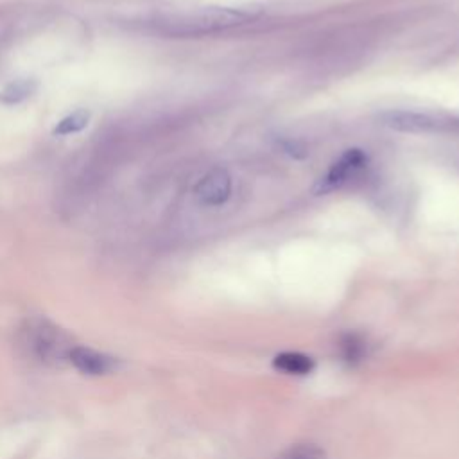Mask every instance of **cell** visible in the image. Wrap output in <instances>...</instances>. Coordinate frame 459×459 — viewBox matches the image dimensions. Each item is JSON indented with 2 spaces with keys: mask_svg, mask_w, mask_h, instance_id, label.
<instances>
[{
  "mask_svg": "<svg viewBox=\"0 0 459 459\" xmlns=\"http://www.w3.org/2000/svg\"><path fill=\"white\" fill-rule=\"evenodd\" d=\"M262 14L260 5H192L163 9L143 20L152 32L169 38H197L230 30L255 22Z\"/></svg>",
  "mask_w": 459,
  "mask_h": 459,
  "instance_id": "obj_1",
  "label": "cell"
},
{
  "mask_svg": "<svg viewBox=\"0 0 459 459\" xmlns=\"http://www.w3.org/2000/svg\"><path fill=\"white\" fill-rule=\"evenodd\" d=\"M20 341L30 359L54 368L70 364V351L75 346L70 333L45 317L25 321L20 330Z\"/></svg>",
  "mask_w": 459,
  "mask_h": 459,
  "instance_id": "obj_2",
  "label": "cell"
},
{
  "mask_svg": "<svg viewBox=\"0 0 459 459\" xmlns=\"http://www.w3.org/2000/svg\"><path fill=\"white\" fill-rule=\"evenodd\" d=\"M378 122L398 133H459V117L420 109H385Z\"/></svg>",
  "mask_w": 459,
  "mask_h": 459,
  "instance_id": "obj_3",
  "label": "cell"
},
{
  "mask_svg": "<svg viewBox=\"0 0 459 459\" xmlns=\"http://www.w3.org/2000/svg\"><path fill=\"white\" fill-rule=\"evenodd\" d=\"M368 163V154L362 149H346L326 170V174L316 183L314 192L316 194H328L350 181L362 167Z\"/></svg>",
  "mask_w": 459,
  "mask_h": 459,
  "instance_id": "obj_4",
  "label": "cell"
},
{
  "mask_svg": "<svg viewBox=\"0 0 459 459\" xmlns=\"http://www.w3.org/2000/svg\"><path fill=\"white\" fill-rule=\"evenodd\" d=\"M195 197L199 203L206 206H219L228 201L231 194V178L226 169L215 167L208 170L194 188Z\"/></svg>",
  "mask_w": 459,
  "mask_h": 459,
  "instance_id": "obj_5",
  "label": "cell"
},
{
  "mask_svg": "<svg viewBox=\"0 0 459 459\" xmlns=\"http://www.w3.org/2000/svg\"><path fill=\"white\" fill-rule=\"evenodd\" d=\"M68 362L77 368L81 373L86 375H106L111 373L118 368V360L111 355H106L102 351L91 350L88 346H79L75 344L70 351V359Z\"/></svg>",
  "mask_w": 459,
  "mask_h": 459,
  "instance_id": "obj_6",
  "label": "cell"
},
{
  "mask_svg": "<svg viewBox=\"0 0 459 459\" xmlns=\"http://www.w3.org/2000/svg\"><path fill=\"white\" fill-rule=\"evenodd\" d=\"M273 368L285 375H308L316 368V360L301 351H281L273 357Z\"/></svg>",
  "mask_w": 459,
  "mask_h": 459,
  "instance_id": "obj_7",
  "label": "cell"
},
{
  "mask_svg": "<svg viewBox=\"0 0 459 459\" xmlns=\"http://www.w3.org/2000/svg\"><path fill=\"white\" fill-rule=\"evenodd\" d=\"M337 346H339L341 360L351 368L360 364L368 355V341L359 332H344L339 337Z\"/></svg>",
  "mask_w": 459,
  "mask_h": 459,
  "instance_id": "obj_8",
  "label": "cell"
},
{
  "mask_svg": "<svg viewBox=\"0 0 459 459\" xmlns=\"http://www.w3.org/2000/svg\"><path fill=\"white\" fill-rule=\"evenodd\" d=\"M278 459H326V452L314 443H296L285 448Z\"/></svg>",
  "mask_w": 459,
  "mask_h": 459,
  "instance_id": "obj_9",
  "label": "cell"
},
{
  "mask_svg": "<svg viewBox=\"0 0 459 459\" xmlns=\"http://www.w3.org/2000/svg\"><path fill=\"white\" fill-rule=\"evenodd\" d=\"M86 120H88V113L86 111H77L70 117H66L65 120L59 122V126L56 127L57 133L61 134H68V133H74V131H79L86 126Z\"/></svg>",
  "mask_w": 459,
  "mask_h": 459,
  "instance_id": "obj_10",
  "label": "cell"
},
{
  "mask_svg": "<svg viewBox=\"0 0 459 459\" xmlns=\"http://www.w3.org/2000/svg\"><path fill=\"white\" fill-rule=\"evenodd\" d=\"M27 93H29V84H27V82H14V84H11V86L4 91L2 99H5L7 95H11V99H9L7 102H16V100L27 97Z\"/></svg>",
  "mask_w": 459,
  "mask_h": 459,
  "instance_id": "obj_11",
  "label": "cell"
}]
</instances>
